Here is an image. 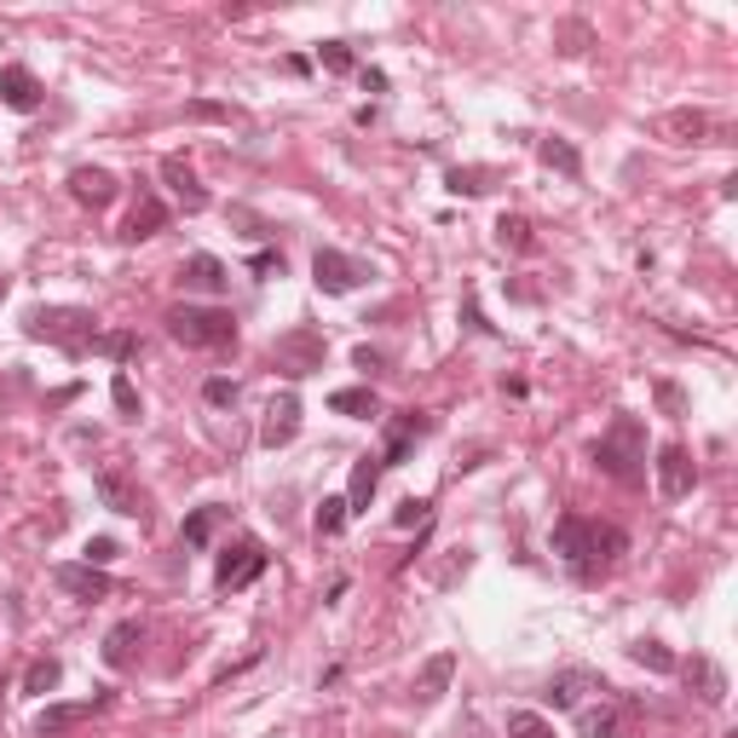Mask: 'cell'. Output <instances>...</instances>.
Wrapping results in <instances>:
<instances>
[{
  "mask_svg": "<svg viewBox=\"0 0 738 738\" xmlns=\"http://www.w3.org/2000/svg\"><path fill=\"white\" fill-rule=\"evenodd\" d=\"M554 554H560L566 571H571L583 588H594V583H606L611 571H618V560L629 554V531L611 525V520L560 514V525H554Z\"/></svg>",
  "mask_w": 738,
  "mask_h": 738,
  "instance_id": "1",
  "label": "cell"
},
{
  "mask_svg": "<svg viewBox=\"0 0 738 738\" xmlns=\"http://www.w3.org/2000/svg\"><path fill=\"white\" fill-rule=\"evenodd\" d=\"M588 456H594V467H600V474H611L618 485H646V427H641V416L618 409V416H611V427L594 439Z\"/></svg>",
  "mask_w": 738,
  "mask_h": 738,
  "instance_id": "2",
  "label": "cell"
},
{
  "mask_svg": "<svg viewBox=\"0 0 738 738\" xmlns=\"http://www.w3.org/2000/svg\"><path fill=\"white\" fill-rule=\"evenodd\" d=\"M24 335L81 358V353H93V341H98V318L87 312V306H29Z\"/></svg>",
  "mask_w": 738,
  "mask_h": 738,
  "instance_id": "3",
  "label": "cell"
},
{
  "mask_svg": "<svg viewBox=\"0 0 738 738\" xmlns=\"http://www.w3.org/2000/svg\"><path fill=\"white\" fill-rule=\"evenodd\" d=\"M162 323H168V335L179 346H191V353H202V346H214V353L237 346V318L225 312V306H174Z\"/></svg>",
  "mask_w": 738,
  "mask_h": 738,
  "instance_id": "4",
  "label": "cell"
},
{
  "mask_svg": "<svg viewBox=\"0 0 738 738\" xmlns=\"http://www.w3.org/2000/svg\"><path fill=\"white\" fill-rule=\"evenodd\" d=\"M323 353H330V341H323V330H312V323H300V330H289V335L272 341V364H277L289 381L318 376V369H323Z\"/></svg>",
  "mask_w": 738,
  "mask_h": 738,
  "instance_id": "5",
  "label": "cell"
},
{
  "mask_svg": "<svg viewBox=\"0 0 738 738\" xmlns=\"http://www.w3.org/2000/svg\"><path fill=\"white\" fill-rule=\"evenodd\" d=\"M265 566H272V554H265L260 537H237L231 548L219 554V566H214V588L219 594H237V588H249L265 578Z\"/></svg>",
  "mask_w": 738,
  "mask_h": 738,
  "instance_id": "6",
  "label": "cell"
},
{
  "mask_svg": "<svg viewBox=\"0 0 738 738\" xmlns=\"http://www.w3.org/2000/svg\"><path fill=\"white\" fill-rule=\"evenodd\" d=\"M93 490H98V502H105L110 514H128V520H145V514H151L145 490H139L133 474H128V467H116V462L93 474Z\"/></svg>",
  "mask_w": 738,
  "mask_h": 738,
  "instance_id": "7",
  "label": "cell"
},
{
  "mask_svg": "<svg viewBox=\"0 0 738 738\" xmlns=\"http://www.w3.org/2000/svg\"><path fill=\"white\" fill-rule=\"evenodd\" d=\"M427 433H433V416H427V409H398V416H386V450H381V467L409 462V450H416Z\"/></svg>",
  "mask_w": 738,
  "mask_h": 738,
  "instance_id": "8",
  "label": "cell"
},
{
  "mask_svg": "<svg viewBox=\"0 0 738 738\" xmlns=\"http://www.w3.org/2000/svg\"><path fill=\"white\" fill-rule=\"evenodd\" d=\"M364 277H369V265L353 260V254H341V249H318L312 254V283L323 295H353Z\"/></svg>",
  "mask_w": 738,
  "mask_h": 738,
  "instance_id": "9",
  "label": "cell"
},
{
  "mask_svg": "<svg viewBox=\"0 0 738 738\" xmlns=\"http://www.w3.org/2000/svg\"><path fill=\"white\" fill-rule=\"evenodd\" d=\"M652 467H658V497L664 502H681V497H692V485H699V467H692L687 444H664Z\"/></svg>",
  "mask_w": 738,
  "mask_h": 738,
  "instance_id": "10",
  "label": "cell"
},
{
  "mask_svg": "<svg viewBox=\"0 0 738 738\" xmlns=\"http://www.w3.org/2000/svg\"><path fill=\"white\" fill-rule=\"evenodd\" d=\"M52 583L64 588V594H75V600H105V594H116L110 571H105V566H87V560L58 566V571H52Z\"/></svg>",
  "mask_w": 738,
  "mask_h": 738,
  "instance_id": "11",
  "label": "cell"
},
{
  "mask_svg": "<svg viewBox=\"0 0 738 738\" xmlns=\"http://www.w3.org/2000/svg\"><path fill=\"white\" fill-rule=\"evenodd\" d=\"M295 433H300V398H295V393H277L272 404H265L260 444H265V450H283V444H295Z\"/></svg>",
  "mask_w": 738,
  "mask_h": 738,
  "instance_id": "12",
  "label": "cell"
},
{
  "mask_svg": "<svg viewBox=\"0 0 738 738\" xmlns=\"http://www.w3.org/2000/svg\"><path fill=\"white\" fill-rule=\"evenodd\" d=\"M105 704H110V692H93V699H81V704H47V710L35 715V733L40 738H64L70 727H81L87 715H98Z\"/></svg>",
  "mask_w": 738,
  "mask_h": 738,
  "instance_id": "13",
  "label": "cell"
},
{
  "mask_svg": "<svg viewBox=\"0 0 738 738\" xmlns=\"http://www.w3.org/2000/svg\"><path fill=\"white\" fill-rule=\"evenodd\" d=\"M162 179H168V191H174V202L184 214L209 209V191H202V179L191 174V162H184V156H162Z\"/></svg>",
  "mask_w": 738,
  "mask_h": 738,
  "instance_id": "14",
  "label": "cell"
},
{
  "mask_svg": "<svg viewBox=\"0 0 738 738\" xmlns=\"http://www.w3.org/2000/svg\"><path fill=\"white\" fill-rule=\"evenodd\" d=\"M0 105L17 110V116H35V110H40V81H35V70H24V64H7V70H0Z\"/></svg>",
  "mask_w": 738,
  "mask_h": 738,
  "instance_id": "15",
  "label": "cell"
},
{
  "mask_svg": "<svg viewBox=\"0 0 738 738\" xmlns=\"http://www.w3.org/2000/svg\"><path fill=\"white\" fill-rule=\"evenodd\" d=\"M70 197L81 202V209H110V202L121 197V184L110 168H75L70 174Z\"/></svg>",
  "mask_w": 738,
  "mask_h": 738,
  "instance_id": "16",
  "label": "cell"
},
{
  "mask_svg": "<svg viewBox=\"0 0 738 738\" xmlns=\"http://www.w3.org/2000/svg\"><path fill=\"white\" fill-rule=\"evenodd\" d=\"M450 675H456V652H433V658L421 664L416 687H409V699H416L421 710H427V704H439L444 692H450Z\"/></svg>",
  "mask_w": 738,
  "mask_h": 738,
  "instance_id": "17",
  "label": "cell"
},
{
  "mask_svg": "<svg viewBox=\"0 0 738 738\" xmlns=\"http://www.w3.org/2000/svg\"><path fill=\"white\" fill-rule=\"evenodd\" d=\"M179 277H184V289H197V295H225L231 289V272H225V260H214V254H191L179 265Z\"/></svg>",
  "mask_w": 738,
  "mask_h": 738,
  "instance_id": "18",
  "label": "cell"
},
{
  "mask_svg": "<svg viewBox=\"0 0 738 738\" xmlns=\"http://www.w3.org/2000/svg\"><path fill=\"white\" fill-rule=\"evenodd\" d=\"M139 646H145V623H139V618H121V623L105 634V664H110V669H133Z\"/></svg>",
  "mask_w": 738,
  "mask_h": 738,
  "instance_id": "19",
  "label": "cell"
},
{
  "mask_svg": "<svg viewBox=\"0 0 738 738\" xmlns=\"http://www.w3.org/2000/svg\"><path fill=\"white\" fill-rule=\"evenodd\" d=\"M583 692H611L600 675H588V669H566V675H554L548 681V704L554 710H578V699Z\"/></svg>",
  "mask_w": 738,
  "mask_h": 738,
  "instance_id": "20",
  "label": "cell"
},
{
  "mask_svg": "<svg viewBox=\"0 0 738 738\" xmlns=\"http://www.w3.org/2000/svg\"><path fill=\"white\" fill-rule=\"evenodd\" d=\"M162 225H168V202L145 191V197L133 202L128 225H121V242H145V237H156V231H162Z\"/></svg>",
  "mask_w": 738,
  "mask_h": 738,
  "instance_id": "21",
  "label": "cell"
},
{
  "mask_svg": "<svg viewBox=\"0 0 738 738\" xmlns=\"http://www.w3.org/2000/svg\"><path fill=\"white\" fill-rule=\"evenodd\" d=\"M681 675L692 681V692H699L704 704H727V669L715 658H692V664H681Z\"/></svg>",
  "mask_w": 738,
  "mask_h": 738,
  "instance_id": "22",
  "label": "cell"
},
{
  "mask_svg": "<svg viewBox=\"0 0 738 738\" xmlns=\"http://www.w3.org/2000/svg\"><path fill=\"white\" fill-rule=\"evenodd\" d=\"M664 133L675 139V145H710L715 121H710L704 110H669V116H664Z\"/></svg>",
  "mask_w": 738,
  "mask_h": 738,
  "instance_id": "23",
  "label": "cell"
},
{
  "mask_svg": "<svg viewBox=\"0 0 738 738\" xmlns=\"http://www.w3.org/2000/svg\"><path fill=\"white\" fill-rule=\"evenodd\" d=\"M376 490H381V456H364L353 467V485H346V508H353V514H369Z\"/></svg>",
  "mask_w": 738,
  "mask_h": 738,
  "instance_id": "24",
  "label": "cell"
},
{
  "mask_svg": "<svg viewBox=\"0 0 738 738\" xmlns=\"http://www.w3.org/2000/svg\"><path fill=\"white\" fill-rule=\"evenodd\" d=\"M330 409L335 416H353V421H369V416H381V398H376V386H335Z\"/></svg>",
  "mask_w": 738,
  "mask_h": 738,
  "instance_id": "25",
  "label": "cell"
},
{
  "mask_svg": "<svg viewBox=\"0 0 738 738\" xmlns=\"http://www.w3.org/2000/svg\"><path fill=\"white\" fill-rule=\"evenodd\" d=\"M231 520V508H219V502H209V508H197L191 520H184V548H209L214 543V531Z\"/></svg>",
  "mask_w": 738,
  "mask_h": 738,
  "instance_id": "26",
  "label": "cell"
},
{
  "mask_svg": "<svg viewBox=\"0 0 738 738\" xmlns=\"http://www.w3.org/2000/svg\"><path fill=\"white\" fill-rule=\"evenodd\" d=\"M578 733H583V738H623V710H618V704L578 710Z\"/></svg>",
  "mask_w": 738,
  "mask_h": 738,
  "instance_id": "27",
  "label": "cell"
},
{
  "mask_svg": "<svg viewBox=\"0 0 738 738\" xmlns=\"http://www.w3.org/2000/svg\"><path fill=\"white\" fill-rule=\"evenodd\" d=\"M537 156L548 162L554 174H566V179H583V156H578V145H571V139H537Z\"/></svg>",
  "mask_w": 738,
  "mask_h": 738,
  "instance_id": "28",
  "label": "cell"
},
{
  "mask_svg": "<svg viewBox=\"0 0 738 738\" xmlns=\"http://www.w3.org/2000/svg\"><path fill=\"white\" fill-rule=\"evenodd\" d=\"M629 658L641 664V669H652V675H675V669H681V658H675V652H669L664 641H634V646H629Z\"/></svg>",
  "mask_w": 738,
  "mask_h": 738,
  "instance_id": "29",
  "label": "cell"
},
{
  "mask_svg": "<svg viewBox=\"0 0 738 738\" xmlns=\"http://www.w3.org/2000/svg\"><path fill=\"white\" fill-rule=\"evenodd\" d=\"M497 242H502V249H514V254H531V249H537V237H531V219H525V214H502V219H497Z\"/></svg>",
  "mask_w": 738,
  "mask_h": 738,
  "instance_id": "30",
  "label": "cell"
},
{
  "mask_svg": "<svg viewBox=\"0 0 738 738\" xmlns=\"http://www.w3.org/2000/svg\"><path fill=\"white\" fill-rule=\"evenodd\" d=\"M444 184H450L456 197H485L490 184H497V168H450Z\"/></svg>",
  "mask_w": 738,
  "mask_h": 738,
  "instance_id": "31",
  "label": "cell"
},
{
  "mask_svg": "<svg viewBox=\"0 0 738 738\" xmlns=\"http://www.w3.org/2000/svg\"><path fill=\"white\" fill-rule=\"evenodd\" d=\"M93 353H98V358H110V364H133V358H139V335L110 330V335H98V341H93Z\"/></svg>",
  "mask_w": 738,
  "mask_h": 738,
  "instance_id": "32",
  "label": "cell"
},
{
  "mask_svg": "<svg viewBox=\"0 0 738 738\" xmlns=\"http://www.w3.org/2000/svg\"><path fill=\"white\" fill-rule=\"evenodd\" d=\"M508 738H554V727L537 710H508Z\"/></svg>",
  "mask_w": 738,
  "mask_h": 738,
  "instance_id": "33",
  "label": "cell"
},
{
  "mask_svg": "<svg viewBox=\"0 0 738 738\" xmlns=\"http://www.w3.org/2000/svg\"><path fill=\"white\" fill-rule=\"evenodd\" d=\"M58 681H64V664H58V658H35L24 669V692H52Z\"/></svg>",
  "mask_w": 738,
  "mask_h": 738,
  "instance_id": "34",
  "label": "cell"
},
{
  "mask_svg": "<svg viewBox=\"0 0 738 738\" xmlns=\"http://www.w3.org/2000/svg\"><path fill=\"white\" fill-rule=\"evenodd\" d=\"M353 520V508H346V497H323L318 502V537H341V525Z\"/></svg>",
  "mask_w": 738,
  "mask_h": 738,
  "instance_id": "35",
  "label": "cell"
},
{
  "mask_svg": "<svg viewBox=\"0 0 738 738\" xmlns=\"http://www.w3.org/2000/svg\"><path fill=\"white\" fill-rule=\"evenodd\" d=\"M318 64L330 70V75H346V70H353V47H346V40H323V47H318Z\"/></svg>",
  "mask_w": 738,
  "mask_h": 738,
  "instance_id": "36",
  "label": "cell"
},
{
  "mask_svg": "<svg viewBox=\"0 0 738 738\" xmlns=\"http://www.w3.org/2000/svg\"><path fill=\"white\" fill-rule=\"evenodd\" d=\"M110 398H116V409L128 421H139V393H133V381H128V369H116V381H110Z\"/></svg>",
  "mask_w": 738,
  "mask_h": 738,
  "instance_id": "37",
  "label": "cell"
},
{
  "mask_svg": "<svg viewBox=\"0 0 738 738\" xmlns=\"http://www.w3.org/2000/svg\"><path fill=\"white\" fill-rule=\"evenodd\" d=\"M184 116H191V121H231L237 110L231 105H214V98H197V105H184Z\"/></svg>",
  "mask_w": 738,
  "mask_h": 738,
  "instance_id": "38",
  "label": "cell"
},
{
  "mask_svg": "<svg viewBox=\"0 0 738 738\" xmlns=\"http://www.w3.org/2000/svg\"><path fill=\"white\" fill-rule=\"evenodd\" d=\"M658 404H664V416H687V393L675 381H658Z\"/></svg>",
  "mask_w": 738,
  "mask_h": 738,
  "instance_id": "39",
  "label": "cell"
},
{
  "mask_svg": "<svg viewBox=\"0 0 738 738\" xmlns=\"http://www.w3.org/2000/svg\"><path fill=\"white\" fill-rule=\"evenodd\" d=\"M202 398H209V404H219V409H225V404H237V381H225V376H214L209 386H202Z\"/></svg>",
  "mask_w": 738,
  "mask_h": 738,
  "instance_id": "40",
  "label": "cell"
},
{
  "mask_svg": "<svg viewBox=\"0 0 738 738\" xmlns=\"http://www.w3.org/2000/svg\"><path fill=\"white\" fill-rule=\"evenodd\" d=\"M116 554H121V543H116V537H93V543H87V566H110Z\"/></svg>",
  "mask_w": 738,
  "mask_h": 738,
  "instance_id": "41",
  "label": "cell"
},
{
  "mask_svg": "<svg viewBox=\"0 0 738 738\" xmlns=\"http://www.w3.org/2000/svg\"><path fill=\"white\" fill-rule=\"evenodd\" d=\"M427 514H433V508H427V502H416V497H409V502H398V525H427Z\"/></svg>",
  "mask_w": 738,
  "mask_h": 738,
  "instance_id": "42",
  "label": "cell"
},
{
  "mask_svg": "<svg viewBox=\"0 0 738 738\" xmlns=\"http://www.w3.org/2000/svg\"><path fill=\"white\" fill-rule=\"evenodd\" d=\"M254 277H260V283H265V277H283V254H272V249L254 254Z\"/></svg>",
  "mask_w": 738,
  "mask_h": 738,
  "instance_id": "43",
  "label": "cell"
},
{
  "mask_svg": "<svg viewBox=\"0 0 738 738\" xmlns=\"http://www.w3.org/2000/svg\"><path fill=\"white\" fill-rule=\"evenodd\" d=\"M353 364H358V369H364V376H369V369H381L386 358L376 353V346H358V353H353Z\"/></svg>",
  "mask_w": 738,
  "mask_h": 738,
  "instance_id": "44",
  "label": "cell"
},
{
  "mask_svg": "<svg viewBox=\"0 0 738 738\" xmlns=\"http://www.w3.org/2000/svg\"><path fill=\"white\" fill-rule=\"evenodd\" d=\"M364 93H386V75L381 70H364Z\"/></svg>",
  "mask_w": 738,
  "mask_h": 738,
  "instance_id": "45",
  "label": "cell"
},
{
  "mask_svg": "<svg viewBox=\"0 0 738 738\" xmlns=\"http://www.w3.org/2000/svg\"><path fill=\"white\" fill-rule=\"evenodd\" d=\"M7 289H12V277H7V272H0V300H7Z\"/></svg>",
  "mask_w": 738,
  "mask_h": 738,
  "instance_id": "46",
  "label": "cell"
},
{
  "mask_svg": "<svg viewBox=\"0 0 738 738\" xmlns=\"http://www.w3.org/2000/svg\"><path fill=\"white\" fill-rule=\"evenodd\" d=\"M722 738H738V733H722Z\"/></svg>",
  "mask_w": 738,
  "mask_h": 738,
  "instance_id": "47",
  "label": "cell"
}]
</instances>
